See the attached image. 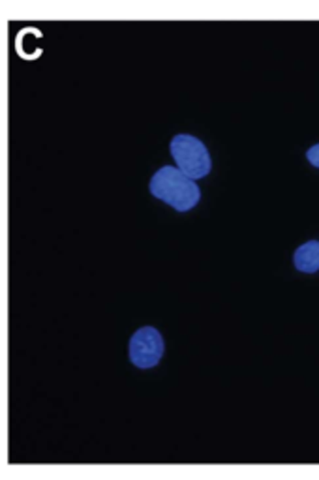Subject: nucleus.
I'll use <instances>...</instances> for the list:
<instances>
[{"label": "nucleus", "instance_id": "f257e3e1", "mask_svg": "<svg viewBox=\"0 0 319 480\" xmlns=\"http://www.w3.org/2000/svg\"><path fill=\"white\" fill-rule=\"evenodd\" d=\"M149 190L156 199L167 203L179 212L192 210L201 199V192L196 180L185 175L179 167L171 165H165L154 173Z\"/></svg>", "mask_w": 319, "mask_h": 480}, {"label": "nucleus", "instance_id": "f03ea898", "mask_svg": "<svg viewBox=\"0 0 319 480\" xmlns=\"http://www.w3.org/2000/svg\"><path fill=\"white\" fill-rule=\"evenodd\" d=\"M171 156L185 175H188L190 178L197 180L203 178L210 173V155L207 151V146L194 135L188 133H181V135H175L171 144Z\"/></svg>", "mask_w": 319, "mask_h": 480}, {"label": "nucleus", "instance_id": "20e7f679", "mask_svg": "<svg viewBox=\"0 0 319 480\" xmlns=\"http://www.w3.org/2000/svg\"><path fill=\"white\" fill-rule=\"evenodd\" d=\"M295 269L306 274H314L319 271V242L317 240H308L301 244L295 250L293 255Z\"/></svg>", "mask_w": 319, "mask_h": 480}, {"label": "nucleus", "instance_id": "39448f33", "mask_svg": "<svg viewBox=\"0 0 319 480\" xmlns=\"http://www.w3.org/2000/svg\"><path fill=\"white\" fill-rule=\"evenodd\" d=\"M306 158H308V162H310L314 167H319V143L314 144V146H310L308 153H306Z\"/></svg>", "mask_w": 319, "mask_h": 480}, {"label": "nucleus", "instance_id": "7ed1b4c3", "mask_svg": "<svg viewBox=\"0 0 319 480\" xmlns=\"http://www.w3.org/2000/svg\"><path fill=\"white\" fill-rule=\"evenodd\" d=\"M128 353L133 366L141 368V370H149L162 360L164 338L154 326H141L133 332Z\"/></svg>", "mask_w": 319, "mask_h": 480}]
</instances>
